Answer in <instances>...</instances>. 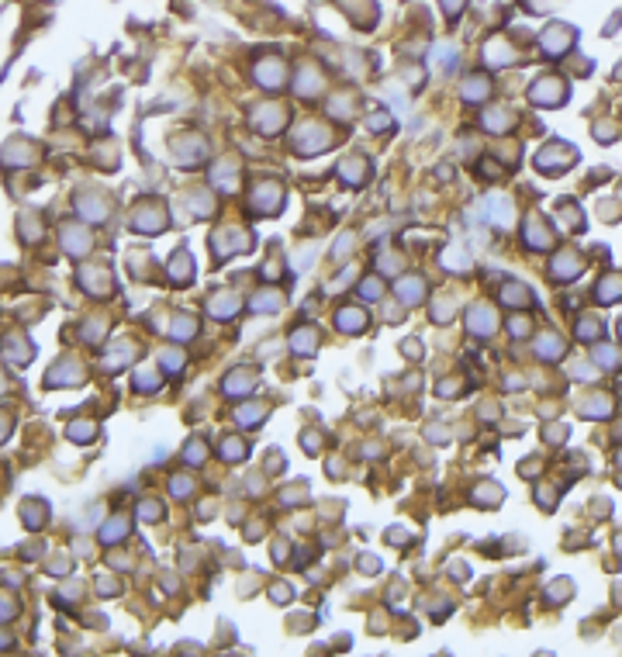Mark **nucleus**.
Wrapping results in <instances>:
<instances>
[{"label":"nucleus","mask_w":622,"mask_h":657,"mask_svg":"<svg viewBox=\"0 0 622 657\" xmlns=\"http://www.w3.org/2000/svg\"><path fill=\"white\" fill-rule=\"evenodd\" d=\"M277 308H280V294L277 291H270V294L263 291V294L252 298V312H277Z\"/></svg>","instance_id":"cd10ccee"},{"label":"nucleus","mask_w":622,"mask_h":657,"mask_svg":"<svg viewBox=\"0 0 622 657\" xmlns=\"http://www.w3.org/2000/svg\"><path fill=\"white\" fill-rule=\"evenodd\" d=\"M529 97H532V104H563L567 87H563L556 77H543V80H536V83H532Z\"/></svg>","instance_id":"423d86ee"},{"label":"nucleus","mask_w":622,"mask_h":657,"mask_svg":"<svg viewBox=\"0 0 622 657\" xmlns=\"http://www.w3.org/2000/svg\"><path fill=\"white\" fill-rule=\"evenodd\" d=\"M245 454H249V447L239 443V440H225V447H221V457H228V461H239V457H245Z\"/></svg>","instance_id":"473e14b6"},{"label":"nucleus","mask_w":622,"mask_h":657,"mask_svg":"<svg viewBox=\"0 0 622 657\" xmlns=\"http://www.w3.org/2000/svg\"><path fill=\"white\" fill-rule=\"evenodd\" d=\"M481 214L488 218V222L505 229V225H512V201L505 194H488L484 204H481Z\"/></svg>","instance_id":"0eeeda50"},{"label":"nucleus","mask_w":622,"mask_h":657,"mask_svg":"<svg viewBox=\"0 0 622 657\" xmlns=\"http://www.w3.org/2000/svg\"><path fill=\"white\" fill-rule=\"evenodd\" d=\"M242 425H259L263 422V408L259 405H249V408H239V415H235Z\"/></svg>","instance_id":"7c9ffc66"},{"label":"nucleus","mask_w":622,"mask_h":657,"mask_svg":"<svg viewBox=\"0 0 622 657\" xmlns=\"http://www.w3.org/2000/svg\"><path fill=\"white\" fill-rule=\"evenodd\" d=\"M619 329H622V325H619Z\"/></svg>","instance_id":"09e8293b"},{"label":"nucleus","mask_w":622,"mask_h":657,"mask_svg":"<svg viewBox=\"0 0 622 657\" xmlns=\"http://www.w3.org/2000/svg\"><path fill=\"white\" fill-rule=\"evenodd\" d=\"M77 211L87 218V222H97V218H104V211H108V208H104V204H97V201H90V197H80V201H77Z\"/></svg>","instance_id":"393cba45"},{"label":"nucleus","mask_w":622,"mask_h":657,"mask_svg":"<svg viewBox=\"0 0 622 657\" xmlns=\"http://www.w3.org/2000/svg\"><path fill=\"white\" fill-rule=\"evenodd\" d=\"M460 94H463V101H484V97L491 94V83H488V77L474 73V77H467V80H463Z\"/></svg>","instance_id":"2eb2a0df"},{"label":"nucleus","mask_w":622,"mask_h":657,"mask_svg":"<svg viewBox=\"0 0 622 657\" xmlns=\"http://www.w3.org/2000/svg\"><path fill=\"white\" fill-rule=\"evenodd\" d=\"M194 332H197V322H194V319H183V315L173 319V339H190Z\"/></svg>","instance_id":"c85d7f7f"},{"label":"nucleus","mask_w":622,"mask_h":657,"mask_svg":"<svg viewBox=\"0 0 622 657\" xmlns=\"http://www.w3.org/2000/svg\"><path fill=\"white\" fill-rule=\"evenodd\" d=\"M574 159H577V152H570L567 145L553 142V145H546V149L536 156V166H539V173H550V176H556V173H563V170H567Z\"/></svg>","instance_id":"f03ea898"},{"label":"nucleus","mask_w":622,"mask_h":657,"mask_svg":"<svg viewBox=\"0 0 622 657\" xmlns=\"http://www.w3.org/2000/svg\"><path fill=\"white\" fill-rule=\"evenodd\" d=\"M574 39H577V32H574L570 25H550V28L543 32V52H546L550 59H560V56L574 46Z\"/></svg>","instance_id":"7ed1b4c3"},{"label":"nucleus","mask_w":622,"mask_h":657,"mask_svg":"<svg viewBox=\"0 0 622 657\" xmlns=\"http://www.w3.org/2000/svg\"><path fill=\"white\" fill-rule=\"evenodd\" d=\"M204 139H197V135H180V139H173V152H177V159L183 163H194V159H201L204 156Z\"/></svg>","instance_id":"1a4fd4ad"},{"label":"nucleus","mask_w":622,"mask_h":657,"mask_svg":"<svg viewBox=\"0 0 622 657\" xmlns=\"http://www.w3.org/2000/svg\"><path fill=\"white\" fill-rule=\"evenodd\" d=\"M350 246H353V232H346V236H339V243H336V250H332V256H336V260H343V256L350 253Z\"/></svg>","instance_id":"c9c22d12"},{"label":"nucleus","mask_w":622,"mask_h":657,"mask_svg":"<svg viewBox=\"0 0 622 657\" xmlns=\"http://www.w3.org/2000/svg\"><path fill=\"white\" fill-rule=\"evenodd\" d=\"M443 267L446 270H470V253H467V246H450V250H443Z\"/></svg>","instance_id":"dca6fc26"},{"label":"nucleus","mask_w":622,"mask_h":657,"mask_svg":"<svg viewBox=\"0 0 622 657\" xmlns=\"http://www.w3.org/2000/svg\"><path fill=\"white\" fill-rule=\"evenodd\" d=\"M139 516H142V519H159L163 509H159L156 502H142V505H139Z\"/></svg>","instance_id":"e433bc0d"},{"label":"nucleus","mask_w":622,"mask_h":657,"mask_svg":"<svg viewBox=\"0 0 622 657\" xmlns=\"http://www.w3.org/2000/svg\"><path fill=\"white\" fill-rule=\"evenodd\" d=\"M101 536H104L108 543L121 540V536H125V519H111V523H108V529H101Z\"/></svg>","instance_id":"72a5a7b5"},{"label":"nucleus","mask_w":622,"mask_h":657,"mask_svg":"<svg viewBox=\"0 0 622 657\" xmlns=\"http://www.w3.org/2000/svg\"><path fill=\"white\" fill-rule=\"evenodd\" d=\"M463 8H467V0H443V11H446V18H457Z\"/></svg>","instance_id":"4c0bfd02"},{"label":"nucleus","mask_w":622,"mask_h":657,"mask_svg":"<svg viewBox=\"0 0 622 657\" xmlns=\"http://www.w3.org/2000/svg\"><path fill=\"white\" fill-rule=\"evenodd\" d=\"M225 391H228V394H249V391H252V374L235 370V374L225 381Z\"/></svg>","instance_id":"5701e85b"},{"label":"nucleus","mask_w":622,"mask_h":657,"mask_svg":"<svg viewBox=\"0 0 622 657\" xmlns=\"http://www.w3.org/2000/svg\"><path fill=\"white\" fill-rule=\"evenodd\" d=\"M63 239H66V250H70V253H87V246H90V243H87V236H83V232L77 236L73 229H66V236H63Z\"/></svg>","instance_id":"c756f323"},{"label":"nucleus","mask_w":622,"mask_h":657,"mask_svg":"<svg viewBox=\"0 0 622 657\" xmlns=\"http://www.w3.org/2000/svg\"><path fill=\"white\" fill-rule=\"evenodd\" d=\"M128 353H132V346H121V350H114V353H111V360H108V370H121Z\"/></svg>","instance_id":"f704fd0d"},{"label":"nucleus","mask_w":622,"mask_h":657,"mask_svg":"<svg viewBox=\"0 0 622 657\" xmlns=\"http://www.w3.org/2000/svg\"><path fill=\"white\" fill-rule=\"evenodd\" d=\"M360 291H363L367 298H377V294H381V284H377V281H367V284H363Z\"/></svg>","instance_id":"49530a36"},{"label":"nucleus","mask_w":622,"mask_h":657,"mask_svg":"<svg viewBox=\"0 0 622 657\" xmlns=\"http://www.w3.org/2000/svg\"><path fill=\"white\" fill-rule=\"evenodd\" d=\"M187 457H190L194 464H197V461H204V447H201V440H194V447L187 450Z\"/></svg>","instance_id":"c03bdc74"},{"label":"nucleus","mask_w":622,"mask_h":657,"mask_svg":"<svg viewBox=\"0 0 622 657\" xmlns=\"http://www.w3.org/2000/svg\"><path fill=\"white\" fill-rule=\"evenodd\" d=\"M474 502H477V505H498V502H501V488H498V485H481V488L474 492Z\"/></svg>","instance_id":"bb28decb"},{"label":"nucleus","mask_w":622,"mask_h":657,"mask_svg":"<svg viewBox=\"0 0 622 657\" xmlns=\"http://www.w3.org/2000/svg\"><path fill=\"white\" fill-rule=\"evenodd\" d=\"M508 125H512V118L505 114V108H494L484 114V128H491V132H505Z\"/></svg>","instance_id":"a878e982"},{"label":"nucleus","mask_w":622,"mask_h":657,"mask_svg":"<svg viewBox=\"0 0 622 657\" xmlns=\"http://www.w3.org/2000/svg\"><path fill=\"white\" fill-rule=\"evenodd\" d=\"M525 329H529V322H525V319H522V322H519V319L512 322V332H515V336H525Z\"/></svg>","instance_id":"de8ad7c7"},{"label":"nucleus","mask_w":622,"mask_h":657,"mask_svg":"<svg viewBox=\"0 0 622 657\" xmlns=\"http://www.w3.org/2000/svg\"><path fill=\"white\" fill-rule=\"evenodd\" d=\"M187 492H190V481H187V478H177V481H173V495H180V498H183Z\"/></svg>","instance_id":"a18cd8bd"},{"label":"nucleus","mask_w":622,"mask_h":657,"mask_svg":"<svg viewBox=\"0 0 622 657\" xmlns=\"http://www.w3.org/2000/svg\"><path fill=\"white\" fill-rule=\"evenodd\" d=\"M232 173H235L232 163H218V166L211 170V180H218L221 187H232Z\"/></svg>","instance_id":"2f4dec72"},{"label":"nucleus","mask_w":622,"mask_h":657,"mask_svg":"<svg viewBox=\"0 0 622 657\" xmlns=\"http://www.w3.org/2000/svg\"><path fill=\"white\" fill-rule=\"evenodd\" d=\"M315 343H319V336L311 332V329H297V332L290 336V346H294L297 353H311V350H315Z\"/></svg>","instance_id":"b1692460"},{"label":"nucleus","mask_w":622,"mask_h":657,"mask_svg":"<svg viewBox=\"0 0 622 657\" xmlns=\"http://www.w3.org/2000/svg\"><path fill=\"white\" fill-rule=\"evenodd\" d=\"M132 225H135L139 232H163V229H166V218H163L159 208H142V211L135 214Z\"/></svg>","instance_id":"ddd939ff"},{"label":"nucleus","mask_w":622,"mask_h":657,"mask_svg":"<svg viewBox=\"0 0 622 657\" xmlns=\"http://www.w3.org/2000/svg\"><path fill=\"white\" fill-rule=\"evenodd\" d=\"M159 360H163V367H166V370H180V353H173V350H166V353H163Z\"/></svg>","instance_id":"a19ab883"},{"label":"nucleus","mask_w":622,"mask_h":657,"mask_svg":"<svg viewBox=\"0 0 622 657\" xmlns=\"http://www.w3.org/2000/svg\"><path fill=\"white\" fill-rule=\"evenodd\" d=\"M249 204L256 208V211H263V214H270V211H280L283 208V190H280V183H256V190H252V197H249Z\"/></svg>","instance_id":"39448f33"},{"label":"nucleus","mask_w":622,"mask_h":657,"mask_svg":"<svg viewBox=\"0 0 622 657\" xmlns=\"http://www.w3.org/2000/svg\"><path fill=\"white\" fill-rule=\"evenodd\" d=\"M432 66H439L443 73H446V70H453V66H457V49H453V46H446V42H439V46L432 49Z\"/></svg>","instance_id":"aec40b11"},{"label":"nucleus","mask_w":622,"mask_h":657,"mask_svg":"<svg viewBox=\"0 0 622 657\" xmlns=\"http://www.w3.org/2000/svg\"><path fill=\"white\" fill-rule=\"evenodd\" d=\"M501 301L512 305V308H519V305H532V294H529V287H522V284H505Z\"/></svg>","instance_id":"a211bd4d"},{"label":"nucleus","mask_w":622,"mask_h":657,"mask_svg":"<svg viewBox=\"0 0 622 657\" xmlns=\"http://www.w3.org/2000/svg\"><path fill=\"white\" fill-rule=\"evenodd\" d=\"M235 308H239V298H235V294H218V298H211V315H218V319L235 315Z\"/></svg>","instance_id":"4be33fe9"},{"label":"nucleus","mask_w":622,"mask_h":657,"mask_svg":"<svg viewBox=\"0 0 622 657\" xmlns=\"http://www.w3.org/2000/svg\"><path fill=\"white\" fill-rule=\"evenodd\" d=\"M336 322H339V329H343V332H360V329L367 325V315H363L360 308H357V312H353V308H343Z\"/></svg>","instance_id":"6ab92c4d"},{"label":"nucleus","mask_w":622,"mask_h":657,"mask_svg":"<svg viewBox=\"0 0 622 657\" xmlns=\"http://www.w3.org/2000/svg\"><path fill=\"white\" fill-rule=\"evenodd\" d=\"M283 77H287V70H283L280 59H263V63H256V83H259V87L280 90V87H283Z\"/></svg>","instance_id":"6e6552de"},{"label":"nucleus","mask_w":622,"mask_h":657,"mask_svg":"<svg viewBox=\"0 0 622 657\" xmlns=\"http://www.w3.org/2000/svg\"><path fill=\"white\" fill-rule=\"evenodd\" d=\"M249 121L256 125V132L270 135V132H280V128H283L287 114H283V108H280V104H259V108H252Z\"/></svg>","instance_id":"20e7f679"},{"label":"nucleus","mask_w":622,"mask_h":657,"mask_svg":"<svg viewBox=\"0 0 622 657\" xmlns=\"http://www.w3.org/2000/svg\"><path fill=\"white\" fill-rule=\"evenodd\" d=\"M294 152H301V156H311V152H322V149H329L332 145V135H329V128H322V125H315V121H308V125H301L297 132H294Z\"/></svg>","instance_id":"f257e3e1"},{"label":"nucleus","mask_w":622,"mask_h":657,"mask_svg":"<svg viewBox=\"0 0 622 657\" xmlns=\"http://www.w3.org/2000/svg\"><path fill=\"white\" fill-rule=\"evenodd\" d=\"M325 83H322V73L315 70V66H297V83H294V90L301 94V97H311V94H319Z\"/></svg>","instance_id":"f8f14e48"},{"label":"nucleus","mask_w":622,"mask_h":657,"mask_svg":"<svg viewBox=\"0 0 622 657\" xmlns=\"http://www.w3.org/2000/svg\"><path fill=\"white\" fill-rule=\"evenodd\" d=\"M367 156H346L343 163H339V176L346 180V183H353V187H360L363 180H367Z\"/></svg>","instance_id":"9d476101"},{"label":"nucleus","mask_w":622,"mask_h":657,"mask_svg":"<svg viewBox=\"0 0 622 657\" xmlns=\"http://www.w3.org/2000/svg\"><path fill=\"white\" fill-rule=\"evenodd\" d=\"M170 277H173L177 284H183V281H190V277H194V260H190L183 250H180V253H177V260L170 263Z\"/></svg>","instance_id":"f3484780"},{"label":"nucleus","mask_w":622,"mask_h":657,"mask_svg":"<svg viewBox=\"0 0 622 657\" xmlns=\"http://www.w3.org/2000/svg\"><path fill=\"white\" fill-rule=\"evenodd\" d=\"M135 381H139V391H156V377H152L149 370H139Z\"/></svg>","instance_id":"ea45409f"},{"label":"nucleus","mask_w":622,"mask_h":657,"mask_svg":"<svg viewBox=\"0 0 622 657\" xmlns=\"http://www.w3.org/2000/svg\"><path fill=\"white\" fill-rule=\"evenodd\" d=\"M515 59V52H512V46H505L501 39H494V42H488V49H484V63L488 66H508Z\"/></svg>","instance_id":"4468645a"},{"label":"nucleus","mask_w":622,"mask_h":657,"mask_svg":"<svg viewBox=\"0 0 622 657\" xmlns=\"http://www.w3.org/2000/svg\"><path fill=\"white\" fill-rule=\"evenodd\" d=\"M70 436H73V440H87V436H94V425H73Z\"/></svg>","instance_id":"79ce46f5"},{"label":"nucleus","mask_w":622,"mask_h":657,"mask_svg":"<svg viewBox=\"0 0 622 657\" xmlns=\"http://www.w3.org/2000/svg\"><path fill=\"white\" fill-rule=\"evenodd\" d=\"M370 128H374V132H388V128H391V118H388L384 111H381V114H370Z\"/></svg>","instance_id":"58836bf2"},{"label":"nucleus","mask_w":622,"mask_h":657,"mask_svg":"<svg viewBox=\"0 0 622 657\" xmlns=\"http://www.w3.org/2000/svg\"><path fill=\"white\" fill-rule=\"evenodd\" d=\"M467 325H470L474 336H491V332H494V312L484 308V305H474V308L467 312Z\"/></svg>","instance_id":"9b49d317"},{"label":"nucleus","mask_w":622,"mask_h":657,"mask_svg":"<svg viewBox=\"0 0 622 657\" xmlns=\"http://www.w3.org/2000/svg\"><path fill=\"white\" fill-rule=\"evenodd\" d=\"M539 353H543V356H546V353H560V343H556V339H543V343H539Z\"/></svg>","instance_id":"37998d69"},{"label":"nucleus","mask_w":622,"mask_h":657,"mask_svg":"<svg viewBox=\"0 0 622 657\" xmlns=\"http://www.w3.org/2000/svg\"><path fill=\"white\" fill-rule=\"evenodd\" d=\"M422 281L419 277H405V281H398V294H401V301H408V305H415L419 298H422Z\"/></svg>","instance_id":"412c9836"}]
</instances>
